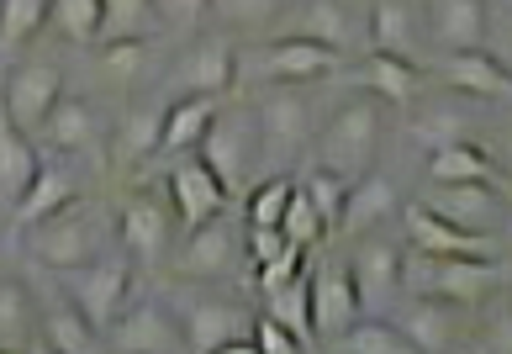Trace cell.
Returning a JSON list of instances; mask_svg holds the SVG:
<instances>
[{
  "label": "cell",
  "instance_id": "15",
  "mask_svg": "<svg viewBox=\"0 0 512 354\" xmlns=\"http://www.w3.org/2000/svg\"><path fill=\"white\" fill-rule=\"evenodd\" d=\"M365 238V233H359ZM349 281L359 291V307H381L391 296H402V281H407V249L386 244V238H365L354 254H349Z\"/></svg>",
  "mask_w": 512,
  "mask_h": 354
},
{
  "label": "cell",
  "instance_id": "12",
  "mask_svg": "<svg viewBox=\"0 0 512 354\" xmlns=\"http://www.w3.org/2000/svg\"><path fill=\"white\" fill-rule=\"evenodd\" d=\"M470 323H476L470 302H449V296H428V291H412V302L402 312V333L423 354L470 349Z\"/></svg>",
  "mask_w": 512,
  "mask_h": 354
},
{
  "label": "cell",
  "instance_id": "40",
  "mask_svg": "<svg viewBox=\"0 0 512 354\" xmlns=\"http://www.w3.org/2000/svg\"><path fill=\"white\" fill-rule=\"evenodd\" d=\"M476 323H470V349L481 354H512V302H502V291H491L486 302H476Z\"/></svg>",
  "mask_w": 512,
  "mask_h": 354
},
{
  "label": "cell",
  "instance_id": "50",
  "mask_svg": "<svg viewBox=\"0 0 512 354\" xmlns=\"http://www.w3.org/2000/svg\"><path fill=\"white\" fill-rule=\"evenodd\" d=\"M481 154L491 159V170H497V180L512 185V127H497L486 143H481Z\"/></svg>",
  "mask_w": 512,
  "mask_h": 354
},
{
  "label": "cell",
  "instance_id": "34",
  "mask_svg": "<svg viewBox=\"0 0 512 354\" xmlns=\"http://www.w3.org/2000/svg\"><path fill=\"white\" fill-rule=\"evenodd\" d=\"M322 349H344V354H417L412 339L402 333V323H386V318H354L344 333H333Z\"/></svg>",
  "mask_w": 512,
  "mask_h": 354
},
{
  "label": "cell",
  "instance_id": "35",
  "mask_svg": "<svg viewBox=\"0 0 512 354\" xmlns=\"http://www.w3.org/2000/svg\"><path fill=\"white\" fill-rule=\"evenodd\" d=\"M43 27L69 48H96L101 43V0H48Z\"/></svg>",
  "mask_w": 512,
  "mask_h": 354
},
{
  "label": "cell",
  "instance_id": "49",
  "mask_svg": "<svg viewBox=\"0 0 512 354\" xmlns=\"http://www.w3.org/2000/svg\"><path fill=\"white\" fill-rule=\"evenodd\" d=\"M286 244H291V238L280 233V228H249V249H243V254H249V265L259 270V265H270V259L286 249Z\"/></svg>",
  "mask_w": 512,
  "mask_h": 354
},
{
  "label": "cell",
  "instance_id": "17",
  "mask_svg": "<svg viewBox=\"0 0 512 354\" xmlns=\"http://www.w3.org/2000/svg\"><path fill=\"white\" fill-rule=\"evenodd\" d=\"M307 291H312V333H317V349L333 339V333H344L359 312V291H354V281H349V265H322V270H312L307 275Z\"/></svg>",
  "mask_w": 512,
  "mask_h": 354
},
{
  "label": "cell",
  "instance_id": "46",
  "mask_svg": "<svg viewBox=\"0 0 512 354\" xmlns=\"http://www.w3.org/2000/svg\"><path fill=\"white\" fill-rule=\"evenodd\" d=\"M307 254H312V249H301V244H286V249H280V254L270 259V265H259V270H254V275H259V291H275V286L296 281V275L307 270Z\"/></svg>",
  "mask_w": 512,
  "mask_h": 354
},
{
  "label": "cell",
  "instance_id": "11",
  "mask_svg": "<svg viewBox=\"0 0 512 354\" xmlns=\"http://www.w3.org/2000/svg\"><path fill=\"white\" fill-rule=\"evenodd\" d=\"M169 233H175V207H169V196H154V191H132V196H122L117 238H122V249H127L132 265H143V270L164 265Z\"/></svg>",
  "mask_w": 512,
  "mask_h": 354
},
{
  "label": "cell",
  "instance_id": "31",
  "mask_svg": "<svg viewBox=\"0 0 512 354\" xmlns=\"http://www.w3.org/2000/svg\"><path fill=\"white\" fill-rule=\"evenodd\" d=\"M217 106H222V96H180V101H169L164 106V133H159V159H175V154H185V148H196L201 133H206V122L217 117Z\"/></svg>",
  "mask_w": 512,
  "mask_h": 354
},
{
  "label": "cell",
  "instance_id": "33",
  "mask_svg": "<svg viewBox=\"0 0 512 354\" xmlns=\"http://www.w3.org/2000/svg\"><path fill=\"white\" fill-rule=\"evenodd\" d=\"M43 344L59 349V354H96L106 349L101 333L85 323V312L69 302V296H53V302L43 307Z\"/></svg>",
  "mask_w": 512,
  "mask_h": 354
},
{
  "label": "cell",
  "instance_id": "13",
  "mask_svg": "<svg viewBox=\"0 0 512 354\" xmlns=\"http://www.w3.org/2000/svg\"><path fill=\"white\" fill-rule=\"evenodd\" d=\"M64 96V74L59 64H48V59H22V64H11L6 74V90H0V111L22 127V133L37 138V127H43V117L53 111V101Z\"/></svg>",
  "mask_w": 512,
  "mask_h": 354
},
{
  "label": "cell",
  "instance_id": "18",
  "mask_svg": "<svg viewBox=\"0 0 512 354\" xmlns=\"http://www.w3.org/2000/svg\"><path fill=\"white\" fill-rule=\"evenodd\" d=\"M227 185L217 180V170L206 159H180L175 170H169V207H175V217L191 228V222H206L227 212Z\"/></svg>",
  "mask_w": 512,
  "mask_h": 354
},
{
  "label": "cell",
  "instance_id": "16",
  "mask_svg": "<svg viewBox=\"0 0 512 354\" xmlns=\"http://www.w3.org/2000/svg\"><path fill=\"white\" fill-rule=\"evenodd\" d=\"M402 228H407V238H412L417 254H481V259L497 254V238H491V233L460 228V222H449V217L433 212L428 201H412V207H402Z\"/></svg>",
  "mask_w": 512,
  "mask_h": 354
},
{
  "label": "cell",
  "instance_id": "36",
  "mask_svg": "<svg viewBox=\"0 0 512 354\" xmlns=\"http://www.w3.org/2000/svg\"><path fill=\"white\" fill-rule=\"evenodd\" d=\"M264 312H270L275 323H286L301 349H317V333H312V291H307V270L296 275V281L286 286H275V291H264Z\"/></svg>",
  "mask_w": 512,
  "mask_h": 354
},
{
  "label": "cell",
  "instance_id": "30",
  "mask_svg": "<svg viewBox=\"0 0 512 354\" xmlns=\"http://www.w3.org/2000/svg\"><path fill=\"white\" fill-rule=\"evenodd\" d=\"M74 196H80V180H74V170L43 159V164H37V175H32V185L22 191V201L11 207V217H16V228H32L37 217L59 212L64 201H74Z\"/></svg>",
  "mask_w": 512,
  "mask_h": 354
},
{
  "label": "cell",
  "instance_id": "8",
  "mask_svg": "<svg viewBox=\"0 0 512 354\" xmlns=\"http://www.w3.org/2000/svg\"><path fill=\"white\" fill-rule=\"evenodd\" d=\"M201 159L217 170V180L227 185V196H238L249 185V164L259 159V127H254V111H227L217 106V117L206 122L201 133Z\"/></svg>",
  "mask_w": 512,
  "mask_h": 354
},
{
  "label": "cell",
  "instance_id": "29",
  "mask_svg": "<svg viewBox=\"0 0 512 354\" xmlns=\"http://www.w3.org/2000/svg\"><path fill=\"white\" fill-rule=\"evenodd\" d=\"M159 133H164V106H138L127 111L111 133V164L117 170H138V164L159 159Z\"/></svg>",
  "mask_w": 512,
  "mask_h": 354
},
{
  "label": "cell",
  "instance_id": "2",
  "mask_svg": "<svg viewBox=\"0 0 512 354\" xmlns=\"http://www.w3.org/2000/svg\"><path fill=\"white\" fill-rule=\"evenodd\" d=\"M106 244H111V222L101 212V201H85V196L64 201L59 212L37 217L27 228L32 259H37V265H48V270H59V275L90 265L96 254H106Z\"/></svg>",
  "mask_w": 512,
  "mask_h": 354
},
{
  "label": "cell",
  "instance_id": "22",
  "mask_svg": "<svg viewBox=\"0 0 512 354\" xmlns=\"http://www.w3.org/2000/svg\"><path fill=\"white\" fill-rule=\"evenodd\" d=\"M444 85L465 90V96H481V101H507L512 96V74L491 59L486 48H454L439 59Z\"/></svg>",
  "mask_w": 512,
  "mask_h": 354
},
{
  "label": "cell",
  "instance_id": "48",
  "mask_svg": "<svg viewBox=\"0 0 512 354\" xmlns=\"http://www.w3.org/2000/svg\"><path fill=\"white\" fill-rule=\"evenodd\" d=\"M481 48L512 74V11H497V16H491V22H486V43H481Z\"/></svg>",
  "mask_w": 512,
  "mask_h": 354
},
{
  "label": "cell",
  "instance_id": "4",
  "mask_svg": "<svg viewBox=\"0 0 512 354\" xmlns=\"http://www.w3.org/2000/svg\"><path fill=\"white\" fill-rule=\"evenodd\" d=\"M402 291H428L449 302H486L491 291H507V265L497 254H407V281Z\"/></svg>",
  "mask_w": 512,
  "mask_h": 354
},
{
  "label": "cell",
  "instance_id": "47",
  "mask_svg": "<svg viewBox=\"0 0 512 354\" xmlns=\"http://www.w3.org/2000/svg\"><path fill=\"white\" fill-rule=\"evenodd\" d=\"M254 349H259V354H307L296 333H291L286 323H275L270 312H264V318H254Z\"/></svg>",
  "mask_w": 512,
  "mask_h": 354
},
{
  "label": "cell",
  "instance_id": "51",
  "mask_svg": "<svg viewBox=\"0 0 512 354\" xmlns=\"http://www.w3.org/2000/svg\"><path fill=\"white\" fill-rule=\"evenodd\" d=\"M486 6H497V11H512V0H486Z\"/></svg>",
  "mask_w": 512,
  "mask_h": 354
},
{
  "label": "cell",
  "instance_id": "1",
  "mask_svg": "<svg viewBox=\"0 0 512 354\" xmlns=\"http://www.w3.org/2000/svg\"><path fill=\"white\" fill-rule=\"evenodd\" d=\"M381 106L386 101L370 96V90H354L344 106H333L328 122H322L317 138H312V164H317V170L338 175L344 185L354 175H365L370 159H375V148H381V133H386V111Z\"/></svg>",
  "mask_w": 512,
  "mask_h": 354
},
{
  "label": "cell",
  "instance_id": "39",
  "mask_svg": "<svg viewBox=\"0 0 512 354\" xmlns=\"http://www.w3.org/2000/svg\"><path fill=\"white\" fill-rule=\"evenodd\" d=\"M154 32H159L154 0H101V43H117V37H154Z\"/></svg>",
  "mask_w": 512,
  "mask_h": 354
},
{
  "label": "cell",
  "instance_id": "7",
  "mask_svg": "<svg viewBox=\"0 0 512 354\" xmlns=\"http://www.w3.org/2000/svg\"><path fill=\"white\" fill-rule=\"evenodd\" d=\"M254 127H259V154L291 159L312 143L317 106L301 85H264V96L254 101Z\"/></svg>",
  "mask_w": 512,
  "mask_h": 354
},
{
  "label": "cell",
  "instance_id": "37",
  "mask_svg": "<svg viewBox=\"0 0 512 354\" xmlns=\"http://www.w3.org/2000/svg\"><path fill=\"white\" fill-rule=\"evenodd\" d=\"M428 180H439V185H449V180H486V185H497V170H491V159L481 154L476 143H439L433 148V159H428Z\"/></svg>",
  "mask_w": 512,
  "mask_h": 354
},
{
  "label": "cell",
  "instance_id": "45",
  "mask_svg": "<svg viewBox=\"0 0 512 354\" xmlns=\"http://www.w3.org/2000/svg\"><path fill=\"white\" fill-rule=\"evenodd\" d=\"M301 191L312 196V207L322 212V222H328V233H333V228H338V207H344V180L312 164V175H307V185H301Z\"/></svg>",
  "mask_w": 512,
  "mask_h": 354
},
{
  "label": "cell",
  "instance_id": "43",
  "mask_svg": "<svg viewBox=\"0 0 512 354\" xmlns=\"http://www.w3.org/2000/svg\"><path fill=\"white\" fill-rule=\"evenodd\" d=\"M296 185L286 175H270L264 185H254L249 191V207H243V217H249V228H280V212H286Z\"/></svg>",
  "mask_w": 512,
  "mask_h": 354
},
{
  "label": "cell",
  "instance_id": "14",
  "mask_svg": "<svg viewBox=\"0 0 512 354\" xmlns=\"http://www.w3.org/2000/svg\"><path fill=\"white\" fill-rule=\"evenodd\" d=\"M280 37H312L322 48H338L349 59V48L359 43V27H354V11L344 0H291L286 16L275 22Z\"/></svg>",
  "mask_w": 512,
  "mask_h": 354
},
{
  "label": "cell",
  "instance_id": "41",
  "mask_svg": "<svg viewBox=\"0 0 512 354\" xmlns=\"http://www.w3.org/2000/svg\"><path fill=\"white\" fill-rule=\"evenodd\" d=\"M280 233H286L291 238V244H301V249H322V244H328V222H322V212L312 207V196L307 191H301V185H296V191H291V201H286V212H280Z\"/></svg>",
  "mask_w": 512,
  "mask_h": 354
},
{
  "label": "cell",
  "instance_id": "26",
  "mask_svg": "<svg viewBox=\"0 0 512 354\" xmlns=\"http://www.w3.org/2000/svg\"><path fill=\"white\" fill-rule=\"evenodd\" d=\"M37 138H43L48 148H59V154H80V148H90L101 138L96 106H90L85 96H59L53 111L43 117V127H37Z\"/></svg>",
  "mask_w": 512,
  "mask_h": 354
},
{
  "label": "cell",
  "instance_id": "25",
  "mask_svg": "<svg viewBox=\"0 0 512 354\" xmlns=\"http://www.w3.org/2000/svg\"><path fill=\"white\" fill-rule=\"evenodd\" d=\"M486 22H491V6H486V0H433V11H428L433 43H439L444 53H454V48H481V43H486Z\"/></svg>",
  "mask_w": 512,
  "mask_h": 354
},
{
  "label": "cell",
  "instance_id": "9",
  "mask_svg": "<svg viewBox=\"0 0 512 354\" xmlns=\"http://www.w3.org/2000/svg\"><path fill=\"white\" fill-rule=\"evenodd\" d=\"M185 349L191 354H212V349H254V312L222 296H191L175 307Z\"/></svg>",
  "mask_w": 512,
  "mask_h": 354
},
{
  "label": "cell",
  "instance_id": "24",
  "mask_svg": "<svg viewBox=\"0 0 512 354\" xmlns=\"http://www.w3.org/2000/svg\"><path fill=\"white\" fill-rule=\"evenodd\" d=\"M354 85L370 90V96H381L391 106H412L417 96H423V69H417V59H396V53H365V64L354 69Z\"/></svg>",
  "mask_w": 512,
  "mask_h": 354
},
{
  "label": "cell",
  "instance_id": "28",
  "mask_svg": "<svg viewBox=\"0 0 512 354\" xmlns=\"http://www.w3.org/2000/svg\"><path fill=\"white\" fill-rule=\"evenodd\" d=\"M37 164H43V154H37L32 133H22V127L0 111V207H16V201H22V191L37 175Z\"/></svg>",
  "mask_w": 512,
  "mask_h": 354
},
{
  "label": "cell",
  "instance_id": "42",
  "mask_svg": "<svg viewBox=\"0 0 512 354\" xmlns=\"http://www.w3.org/2000/svg\"><path fill=\"white\" fill-rule=\"evenodd\" d=\"M48 22V0H0V53H16Z\"/></svg>",
  "mask_w": 512,
  "mask_h": 354
},
{
  "label": "cell",
  "instance_id": "10",
  "mask_svg": "<svg viewBox=\"0 0 512 354\" xmlns=\"http://www.w3.org/2000/svg\"><path fill=\"white\" fill-rule=\"evenodd\" d=\"M101 344L117 354H180L185 333H180L175 307H164L159 296H132L117 312V323L101 333Z\"/></svg>",
  "mask_w": 512,
  "mask_h": 354
},
{
  "label": "cell",
  "instance_id": "44",
  "mask_svg": "<svg viewBox=\"0 0 512 354\" xmlns=\"http://www.w3.org/2000/svg\"><path fill=\"white\" fill-rule=\"evenodd\" d=\"M154 11H159V32L191 37V32H201L206 16H212V0H154Z\"/></svg>",
  "mask_w": 512,
  "mask_h": 354
},
{
  "label": "cell",
  "instance_id": "38",
  "mask_svg": "<svg viewBox=\"0 0 512 354\" xmlns=\"http://www.w3.org/2000/svg\"><path fill=\"white\" fill-rule=\"evenodd\" d=\"M291 0H212V16L227 32H243V37H264L275 32V22L286 16Z\"/></svg>",
  "mask_w": 512,
  "mask_h": 354
},
{
  "label": "cell",
  "instance_id": "32",
  "mask_svg": "<svg viewBox=\"0 0 512 354\" xmlns=\"http://www.w3.org/2000/svg\"><path fill=\"white\" fill-rule=\"evenodd\" d=\"M370 48L396 53V59H417L423 37H417V6L412 0H375L370 6Z\"/></svg>",
  "mask_w": 512,
  "mask_h": 354
},
{
  "label": "cell",
  "instance_id": "5",
  "mask_svg": "<svg viewBox=\"0 0 512 354\" xmlns=\"http://www.w3.org/2000/svg\"><path fill=\"white\" fill-rule=\"evenodd\" d=\"M64 296L85 312V323L106 333L117 323V312L138 296V265L127 254H96L80 270H64Z\"/></svg>",
  "mask_w": 512,
  "mask_h": 354
},
{
  "label": "cell",
  "instance_id": "27",
  "mask_svg": "<svg viewBox=\"0 0 512 354\" xmlns=\"http://www.w3.org/2000/svg\"><path fill=\"white\" fill-rule=\"evenodd\" d=\"M159 69V48L154 37H117V43H96V74L111 90L143 85Z\"/></svg>",
  "mask_w": 512,
  "mask_h": 354
},
{
  "label": "cell",
  "instance_id": "6",
  "mask_svg": "<svg viewBox=\"0 0 512 354\" xmlns=\"http://www.w3.org/2000/svg\"><path fill=\"white\" fill-rule=\"evenodd\" d=\"M238 233L227 228V217H206V222H191V233L180 238V249L169 254V275H175L180 286H222L233 281L238 270Z\"/></svg>",
  "mask_w": 512,
  "mask_h": 354
},
{
  "label": "cell",
  "instance_id": "3",
  "mask_svg": "<svg viewBox=\"0 0 512 354\" xmlns=\"http://www.w3.org/2000/svg\"><path fill=\"white\" fill-rule=\"evenodd\" d=\"M344 69V53L322 48L312 37H259L254 48H233V85L254 80V85H307L322 74Z\"/></svg>",
  "mask_w": 512,
  "mask_h": 354
},
{
  "label": "cell",
  "instance_id": "23",
  "mask_svg": "<svg viewBox=\"0 0 512 354\" xmlns=\"http://www.w3.org/2000/svg\"><path fill=\"white\" fill-rule=\"evenodd\" d=\"M43 349V307L22 281L0 275V354H27Z\"/></svg>",
  "mask_w": 512,
  "mask_h": 354
},
{
  "label": "cell",
  "instance_id": "21",
  "mask_svg": "<svg viewBox=\"0 0 512 354\" xmlns=\"http://www.w3.org/2000/svg\"><path fill=\"white\" fill-rule=\"evenodd\" d=\"M428 207L449 217V222H460V228L470 233H491V212H497V185H486V180H428Z\"/></svg>",
  "mask_w": 512,
  "mask_h": 354
},
{
  "label": "cell",
  "instance_id": "20",
  "mask_svg": "<svg viewBox=\"0 0 512 354\" xmlns=\"http://www.w3.org/2000/svg\"><path fill=\"white\" fill-rule=\"evenodd\" d=\"M169 80H175L180 96H222V90H233V43H191L169 64Z\"/></svg>",
  "mask_w": 512,
  "mask_h": 354
},
{
  "label": "cell",
  "instance_id": "19",
  "mask_svg": "<svg viewBox=\"0 0 512 354\" xmlns=\"http://www.w3.org/2000/svg\"><path fill=\"white\" fill-rule=\"evenodd\" d=\"M391 212H396V180L365 170V175H354L344 185V207H338V228L333 233H344V238L375 233Z\"/></svg>",
  "mask_w": 512,
  "mask_h": 354
}]
</instances>
